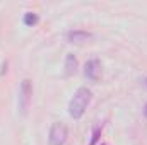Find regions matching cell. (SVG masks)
<instances>
[{
	"label": "cell",
	"instance_id": "obj_9",
	"mask_svg": "<svg viewBox=\"0 0 147 145\" xmlns=\"http://www.w3.org/2000/svg\"><path fill=\"white\" fill-rule=\"evenodd\" d=\"M144 116L147 118V103H146V106H144Z\"/></svg>",
	"mask_w": 147,
	"mask_h": 145
},
{
	"label": "cell",
	"instance_id": "obj_1",
	"mask_svg": "<svg viewBox=\"0 0 147 145\" xmlns=\"http://www.w3.org/2000/svg\"><path fill=\"white\" fill-rule=\"evenodd\" d=\"M91 99H92V92L87 87H79L75 91L74 97L70 99V103H69V114L72 116L74 119L82 118V114L86 113Z\"/></svg>",
	"mask_w": 147,
	"mask_h": 145
},
{
	"label": "cell",
	"instance_id": "obj_10",
	"mask_svg": "<svg viewBox=\"0 0 147 145\" xmlns=\"http://www.w3.org/2000/svg\"><path fill=\"white\" fill-rule=\"evenodd\" d=\"M144 84H146V87H147V77H146V80H144Z\"/></svg>",
	"mask_w": 147,
	"mask_h": 145
},
{
	"label": "cell",
	"instance_id": "obj_4",
	"mask_svg": "<svg viewBox=\"0 0 147 145\" xmlns=\"http://www.w3.org/2000/svg\"><path fill=\"white\" fill-rule=\"evenodd\" d=\"M99 73H101V63H99L98 58H92V60L86 62L84 75H86L89 80H98V79H99Z\"/></svg>",
	"mask_w": 147,
	"mask_h": 145
},
{
	"label": "cell",
	"instance_id": "obj_8",
	"mask_svg": "<svg viewBox=\"0 0 147 145\" xmlns=\"http://www.w3.org/2000/svg\"><path fill=\"white\" fill-rule=\"evenodd\" d=\"M99 133H101V125H96L94 126V132H92V138H91V144L89 145H94L99 138Z\"/></svg>",
	"mask_w": 147,
	"mask_h": 145
},
{
	"label": "cell",
	"instance_id": "obj_2",
	"mask_svg": "<svg viewBox=\"0 0 147 145\" xmlns=\"http://www.w3.org/2000/svg\"><path fill=\"white\" fill-rule=\"evenodd\" d=\"M31 96H33V85L29 79H24L19 87V109L22 114L28 113L29 104H31Z\"/></svg>",
	"mask_w": 147,
	"mask_h": 145
},
{
	"label": "cell",
	"instance_id": "obj_5",
	"mask_svg": "<svg viewBox=\"0 0 147 145\" xmlns=\"http://www.w3.org/2000/svg\"><path fill=\"white\" fill-rule=\"evenodd\" d=\"M91 38H92V34L89 31H82V29H74V31L67 33V39L70 43H84V41H87Z\"/></svg>",
	"mask_w": 147,
	"mask_h": 145
},
{
	"label": "cell",
	"instance_id": "obj_6",
	"mask_svg": "<svg viewBox=\"0 0 147 145\" xmlns=\"http://www.w3.org/2000/svg\"><path fill=\"white\" fill-rule=\"evenodd\" d=\"M77 70V58L74 56V53H69L67 58H65V73L67 75H72Z\"/></svg>",
	"mask_w": 147,
	"mask_h": 145
},
{
	"label": "cell",
	"instance_id": "obj_7",
	"mask_svg": "<svg viewBox=\"0 0 147 145\" xmlns=\"http://www.w3.org/2000/svg\"><path fill=\"white\" fill-rule=\"evenodd\" d=\"M38 21H39V17H38L36 12H26L24 14V24L26 26H34V24H38Z\"/></svg>",
	"mask_w": 147,
	"mask_h": 145
},
{
	"label": "cell",
	"instance_id": "obj_3",
	"mask_svg": "<svg viewBox=\"0 0 147 145\" xmlns=\"http://www.w3.org/2000/svg\"><path fill=\"white\" fill-rule=\"evenodd\" d=\"M67 137H69V132H67V126L63 123H53L51 128H50V145H63L67 142Z\"/></svg>",
	"mask_w": 147,
	"mask_h": 145
}]
</instances>
